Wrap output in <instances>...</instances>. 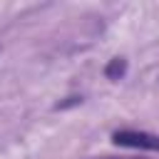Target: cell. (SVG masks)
<instances>
[{
    "label": "cell",
    "instance_id": "6da1fadb",
    "mask_svg": "<svg viewBox=\"0 0 159 159\" xmlns=\"http://www.w3.org/2000/svg\"><path fill=\"white\" fill-rule=\"evenodd\" d=\"M112 142L117 147H129V149H144V152H159V137L149 132H137V129H119L112 134Z\"/></svg>",
    "mask_w": 159,
    "mask_h": 159
},
{
    "label": "cell",
    "instance_id": "7a4b0ae2",
    "mask_svg": "<svg viewBox=\"0 0 159 159\" xmlns=\"http://www.w3.org/2000/svg\"><path fill=\"white\" fill-rule=\"evenodd\" d=\"M124 72H127V60H122V57L109 60V65L104 67V75L109 80H119V77H124Z\"/></svg>",
    "mask_w": 159,
    "mask_h": 159
}]
</instances>
